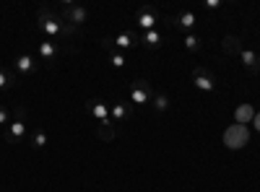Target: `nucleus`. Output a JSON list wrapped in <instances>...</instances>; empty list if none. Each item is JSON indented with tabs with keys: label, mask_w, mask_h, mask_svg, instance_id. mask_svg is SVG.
I'll use <instances>...</instances> for the list:
<instances>
[{
	"label": "nucleus",
	"mask_w": 260,
	"mask_h": 192,
	"mask_svg": "<svg viewBox=\"0 0 260 192\" xmlns=\"http://www.w3.org/2000/svg\"><path fill=\"white\" fill-rule=\"evenodd\" d=\"M37 29L45 34L47 39L57 42V39H68V36H76L78 29L71 26L68 21H62V16H57L52 8L47 6H39L37 8Z\"/></svg>",
	"instance_id": "obj_1"
},
{
	"label": "nucleus",
	"mask_w": 260,
	"mask_h": 192,
	"mask_svg": "<svg viewBox=\"0 0 260 192\" xmlns=\"http://www.w3.org/2000/svg\"><path fill=\"white\" fill-rule=\"evenodd\" d=\"M62 21H68L71 26H83L86 21H89V8L86 6H78L73 0H65L62 3Z\"/></svg>",
	"instance_id": "obj_2"
},
{
	"label": "nucleus",
	"mask_w": 260,
	"mask_h": 192,
	"mask_svg": "<svg viewBox=\"0 0 260 192\" xmlns=\"http://www.w3.org/2000/svg\"><path fill=\"white\" fill-rule=\"evenodd\" d=\"M192 86L206 91V94H213L216 91V75L208 68H195L192 70Z\"/></svg>",
	"instance_id": "obj_3"
},
{
	"label": "nucleus",
	"mask_w": 260,
	"mask_h": 192,
	"mask_svg": "<svg viewBox=\"0 0 260 192\" xmlns=\"http://www.w3.org/2000/svg\"><path fill=\"white\" fill-rule=\"evenodd\" d=\"M159 24V11L156 8H151V6H143L138 13H136V26L141 31H151V29H156Z\"/></svg>",
	"instance_id": "obj_4"
},
{
	"label": "nucleus",
	"mask_w": 260,
	"mask_h": 192,
	"mask_svg": "<svg viewBox=\"0 0 260 192\" xmlns=\"http://www.w3.org/2000/svg\"><path fill=\"white\" fill-rule=\"evenodd\" d=\"M164 21H167L172 29H182V31H187V34L195 29V24H198V18H195L192 11H182V13H177V16H167Z\"/></svg>",
	"instance_id": "obj_5"
},
{
	"label": "nucleus",
	"mask_w": 260,
	"mask_h": 192,
	"mask_svg": "<svg viewBox=\"0 0 260 192\" xmlns=\"http://www.w3.org/2000/svg\"><path fill=\"white\" fill-rule=\"evenodd\" d=\"M151 96H154V91H151V83H148V81H143V78L133 81V89H130V101H133V104H148Z\"/></svg>",
	"instance_id": "obj_6"
},
{
	"label": "nucleus",
	"mask_w": 260,
	"mask_h": 192,
	"mask_svg": "<svg viewBox=\"0 0 260 192\" xmlns=\"http://www.w3.org/2000/svg\"><path fill=\"white\" fill-rule=\"evenodd\" d=\"M86 112H89L99 125L102 122H110L112 117H110V106H107L102 99H89V104H86Z\"/></svg>",
	"instance_id": "obj_7"
},
{
	"label": "nucleus",
	"mask_w": 260,
	"mask_h": 192,
	"mask_svg": "<svg viewBox=\"0 0 260 192\" xmlns=\"http://www.w3.org/2000/svg\"><path fill=\"white\" fill-rule=\"evenodd\" d=\"M37 52H39V57L45 60V62H55V60H60V55H62V50L57 47V42H39V47H37Z\"/></svg>",
	"instance_id": "obj_8"
},
{
	"label": "nucleus",
	"mask_w": 260,
	"mask_h": 192,
	"mask_svg": "<svg viewBox=\"0 0 260 192\" xmlns=\"http://www.w3.org/2000/svg\"><path fill=\"white\" fill-rule=\"evenodd\" d=\"M13 68H16L18 73H24V75H31V73L37 70V60H34L29 52H21V55L16 57V62H13Z\"/></svg>",
	"instance_id": "obj_9"
},
{
	"label": "nucleus",
	"mask_w": 260,
	"mask_h": 192,
	"mask_svg": "<svg viewBox=\"0 0 260 192\" xmlns=\"http://www.w3.org/2000/svg\"><path fill=\"white\" fill-rule=\"evenodd\" d=\"M138 42H141L143 47H148V50H156V47H161V42H164V34H161L159 29H151V31H141Z\"/></svg>",
	"instance_id": "obj_10"
},
{
	"label": "nucleus",
	"mask_w": 260,
	"mask_h": 192,
	"mask_svg": "<svg viewBox=\"0 0 260 192\" xmlns=\"http://www.w3.org/2000/svg\"><path fill=\"white\" fill-rule=\"evenodd\" d=\"M8 143H21L26 138V122L24 120H13L11 125H8Z\"/></svg>",
	"instance_id": "obj_11"
},
{
	"label": "nucleus",
	"mask_w": 260,
	"mask_h": 192,
	"mask_svg": "<svg viewBox=\"0 0 260 192\" xmlns=\"http://www.w3.org/2000/svg\"><path fill=\"white\" fill-rule=\"evenodd\" d=\"M130 112H133V106H130L127 101H117V104L110 106V117H112V122H125V120L130 117Z\"/></svg>",
	"instance_id": "obj_12"
},
{
	"label": "nucleus",
	"mask_w": 260,
	"mask_h": 192,
	"mask_svg": "<svg viewBox=\"0 0 260 192\" xmlns=\"http://www.w3.org/2000/svg\"><path fill=\"white\" fill-rule=\"evenodd\" d=\"M240 60H242V65L247 68V73H260V57L252 50H240Z\"/></svg>",
	"instance_id": "obj_13"
},
{
	"label": "nucleus",
	"mask_w": 260,
	"mask_h": 192,
	"mask_svg": "<svg viewBox=\"0 0 260 192\" xmlns=\"http://www.w3.org/2000/svg\"><path fill=\"white\" fill-rule=\"evenodd\" d=\"M112 45H115V50H120V52H125V50H133V47L138 45V36H133V34L122 31V34H117V36L112 39Z\"/></svg>",
	"instance_id": "obj_14"
},
{
	"label": "nucleus",
	"mask_w": 260,
	"mask_h": 192,
	"mask_svg": "<svg viewBox=\"0 0 260 192\" xmlns=\"http://www.w3.org/2000/svg\"><path fill=\"white\" fill-rule=\"evenodd\" d=\"M169 96L164 94V91H159V94H154V96H151V106H154V109L159 112V114H164L167 109H169Z\"/></svg>",
	"instance_id": "obj_15"
},
{
	"label": "nucleus",
	"mask_w": 260,
	"mask_h": 192,
	"mask_svg": "<svg viewBox=\"0 0 260 192\" xmlns=\"http://www.w3.org/2000/svg\"><path fill=\"white\" fill-rule=\"evenodd\" d=\"M96 135H99L104 143L115 140V125H112V120H110V122H102V125L96 127Z\"/></svg>",
	"instance_id": "obj_16"
},
{
	"label": "nucleus",
	"mask_w": 260,
	"mask_h": 192,
	"mask_svg": "<svg viewBox=\"0 0 260 192\" xmlns=\"http://www.w3.org/2000/svg\"><path fill=\"white\" fill-rule=\"evenodd\" d=\"M45 145H47V133L42 130V127H37V130L31 133V148L34 151H42Z\"/></svg>",
	"instance_id": "obj_17"
},
{
	"label": "nucleus",
	"mask_w": 260,
	"mask_h": 192,
	"mask_svg": "<svg viewBox=\"0 0 260 192\" xmlns=\"http://www.w3.org/2000/svg\"><path fill=\"white\" fill-rule=\"evenodd\" d=\"M240 50H242L240 36H232V34H229V36H224V52H226V55H234V52L240 55Z\"/></svg>",
	"instance_id": "obj_18"
},
{
	"label": "nucleus",
	"mask_w": 260,
	"mask_h": 192,
	"mask_svg": "<svg viewBox=\"0 0 260 192\" xmlns=\"http://www.w3.org/2000/svg\"><path fill=\"white\" fill-rule=\"evenodd\" d=\"M182 47H185L187 52H198V50H201V39L190 31V34H185V36H182Z\"/></svg>",
	"instance_id": "obj_19"
},
{
	"label": "nucleus",
	"mask_w": 260,
	"mask_h": 192,
	"mask_svg": "<svg viewBox=\"0 0 260 192\" xmlns=\"http://www.w3.org/2000/svg\"><path fill=\"white\" fill-rule=\"evenodd\" d=\"M125 62H127V60H125V55H122L120 50H110V65H112V68L122 70V68H125Z\"/></svg>",
	"instance_id": "obj_20"
},
{
	"label": "nucleus",
	"mask_w": 260,
	"mask_h": 192,
	"mask_svg": "<svg viewBox=\"0 0 260 192\" xmlns=\"http://www.w3.org/2000/svg\"><path fill=\"white\" fill-rule=\"evenodd\" d=\"M13 86H16V78L6 68H0V91H3V89H13Z\"/></svg>",
	"instance_id": "obj_21"
},
{
	"label": "nucleus",
	"mask_w": 260,
	"mask_h": 192,
	"mask_svg": "<svg viewBox=\"0 0 260 192\" xmlns=\"http://www.w3.org/2000/svg\"><path fill=\"white\" fill-rule=\"evenodd\" d=\"M250 117H252V109H250L247 104H242L240 109H237V120H240V122H247Z\"/></svg>",
	"instance_id": "obj_22"
},
{
	"label": "nucleus",
	"mask_w": 260,
	"mask_h": 192,
	"mask_svg": "<svg viewBox=\"0 0 260 192\" xmlns=\"http://www.w3.org/2000/svg\"><path fill=\"white\" fill-rule=\"evenodd\" d=\"M0 125H11V112L0 104Z\"/></svg>",
	"instance_id": "obj_23"
},
{
	"label": "nucleus",
	"mask_w": 260,
	"mask_h": 192,
	"mask_svg": "<svg viewBox=\"0 0 260 192\" xmlns=\"http://www.w3.org/2000/svg\"><path fill=\"white\" fill-rule=\"evenodd\" d=\"M206 8H208V11H216V8H221V0H206Z\"/></svg>",
	"instance_id": "obj_24"
},
{
	"label": "nucleus",
	"mask_w": 260,
	"mask_h": 192,
	"mask_svg": "<svg viewBox=\"0 0 260 192\" xmlns=\"http://www.w3.org/2000/svg\"><path fill=\"white\" fill-rule=\"evenodd\" d=\"M16 120H24L26 122V109H24V106H16Z\"/></svg>",
	"instance_id": "obj_25"
},
{
	"label": "nucleus",
	"mask_w": 260,
	"mask_h": 192,
	"mask_svg": "<svg viewBox=\"0 0 260 192\" xmlns=\"http://www.w3.org/2000/svg\"><path fill=\"white\" fill-rule=\"evenodd\" d=\"M257 130H260V117H257Z\"/></svg>",
	"instance_id": "obj_26"
}]
</instances>
